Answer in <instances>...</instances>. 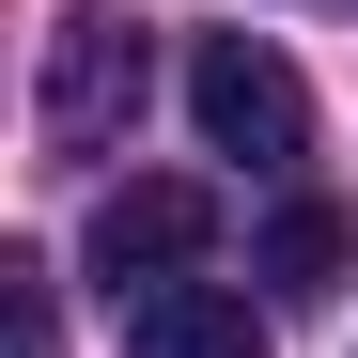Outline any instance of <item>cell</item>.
Here are the masks:
<instances>
[{"mask_svg": "<svg viewBox=\"0 0 358 358\" xmlns=\"http://www.w3.org/2000/svg\"><path fill=\"white\" fill-rule=\"evenodd\" d=\"M141 94H156V31L141 16H63L47 78H31V125H47V156H125Z\"/></svg>", "mask_w": 358, "mask_h": 358, "instance_id": "1", "label": "cell"}, {"mask_svg": "<svg viewBox=\"0 0 358 358\" xmlns=\"http://www.w3.org/2000/svg\"><path fill=\"white\" fill-rule=\"evenodd\" d=\"M187 125H203V156L296 171V156H312V78H296L265 31H203L187 47Z\"/></svg>", "mask_w": 358, "mask_h": 358, "instance_id": "2", "label": "cell"}, {"mask_svg": "<svg viewBox=\"0 0 358 358\" xmlns=\"http://www.w3.org/2000/svg\"><path fill=\"white\" fill-rule=\"evenodd\" d=\"M203 250H218V187H187V171H125V187L94 203V280L109 296L203 280Z\"/></svg>", "mask_w": 358, "mask_h": 358, "instance_id": "3", "label": "cell"}, {"mask_svg": "<svg viewBox=\"0 0 358 358\" xmlns=\"http://www.w3.org/2000/svg\"><path fill=\"white\" fill-rule=\"evenodd\" d=\"M125 358H265V312L234 280H156L125 296Z\"/></svg>", "mask_w": 358, "mask_h": 358, "instance_id": "4", "label": "cell"}, {"mask_svg": "<svg viewBox=\"0 0 358 358\" xmlns=\"http://www.w3.org/2000/svg\"><path fill=\"white\" fill-rule=\"evenodd\" d=\"M343 265H358V218H343V203H312V187H296V203L265 218V250H250V280L280 296V312H312V296H343Z\"/></svg>", "mask_w": 358, "mask_h": 358, "instance_id": "5", "label": "cell"}, {"mask_svg": "<svg viewBox=\"0 0 358 358\" xmlns=\"http://www.w3.org/2000/svg\"><path fill=\"white\" fill-rule=\"evenodd\" d=\"M0 358H63V327H47V265L0 250Z\"/></svg>", "mask_w": 358, "mask_h": 358, "instance_id": "6", "label": "cell"}]
</instances>
